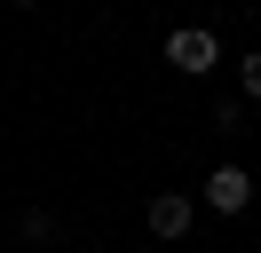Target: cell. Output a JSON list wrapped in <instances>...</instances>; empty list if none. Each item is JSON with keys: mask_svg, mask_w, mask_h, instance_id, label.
I'll use <instances>...</instances> for the list:
<instances>
[{"mask_svg": "<svg viewBox=\"0 0 261 253\" xmlns=\"http://www.w3.org/2000/svg\"><path fill=\"white\" fill-rule=\"evenodd\" d=\"M166 63H174L182 79H206L214 63H222V40H214L206 24H174L166 32Z\"/></svg>", "mask_w": 261, "mask_h": 253, "instance_id": "cell-1", "label": "cell"}, {"mask_svg": "<svg viewBox=\"0 0 261 253\" xmlns=\"http://www.w3.org/2000/svg\"><path fill=\"white\" fill-rule=\"evenodd\" d=\"M253 198H261V190H253V174H245V166H214L206 190H198V206H206V214H222V221H238Z\"/></svg>", "mask_w": 261, "mask_h": 253, "instance_id": "cell-2", "label": "cell"}, {"mask_svg": "<svg viewBox=\"0 0 261 253\" xmlns=\"http://www.w3.org/2000/svg\"><path fill=\"white\" fill-rule=\"evenodd\" d=\"M143 230L159 237V245H182V237L198 230V198H182V190H159V198L143 206Z\"/></svg>", "mask_w": 261, "mask_h": 253, "instance_id": "cell-3", "label": "cell"}, {"mask_svg": "<svg viewBox=\"0 0 261 253\" xmlns=\"http://www.w3.org/2000/svg\"><path fill=\"white\" fill-rule=\"evenodd\" d=\"M16 230L32 237V245H48V237H56V214H48V206H24V214H16Z\"/></svg>", "mask_w": 261, "mask_h": 253, "instance_id": "cell-4", "label": "cell"}, {"mask_svg": "<svg viewBox=\"0 0 261 253\" xmlns=\"http://www.w3.org/2000/svg\"><path fill=\"white\" fill-rule=\"evenodd\" d=\"M238 87H245V103H261V47L238 56Z\"/></svg>", "mask_w": 261, "mask_h": 253, "instance_id": "cell-5", "label": "cell"}, {"mask_svg": "<svg viewBox=\"0 0 261 253\" xmlns=\"http://www.w3.org/2000/svg\"><path fill=\"white\" fill-rule=\"evenodd\" d=\"M8 8H40V0H8Z\"/></svg>", "mask_w": 261, "mask_h": 253, "instance_id": "cell-6", "label": "cell"}]
</instances>
